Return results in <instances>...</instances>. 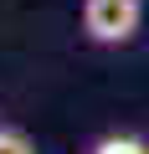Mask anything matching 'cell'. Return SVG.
Instances as JSON below:
<instances>
[{"mask_svg": "<svg viewBox=\"0 0 149 154\" xmlns=\"http://www.w3.org/2000/svg\"><path fill=\"white\" fill-rule=\"evenodd\" d=\"M139 0H88L82 5V31L98 46H118L139 31Z\"/></svg>", "mask_w": 149, "mask_h": 154, "instance_id": "obj_1", "label": "cell"}, {"mask_svg": "<svg viewBox=\"0 0 149 154\" xmlns=\"http://www.w3.org/2000/svg\"><path fill=\"white\" fill-rule=\"evenodd\" d=\"M88 154H149V144H144L139 134H103Z\"/></svg>", "mask_w": 149, "mask_h": 154, "instance_id": "obj_2", "label": "cell"}, {"mask_svg": "<svg viewBox=\"0 0 149 154\" xmlns=\"http://www.w3.org/2000/svg\"><path fill=\"white\" fill-rule=\"evenodd\" d=\"M0 154H36V144L21 128H0Z\"/></svg>", "mask_w": 149, "mask_h": 154, "instance_id": "obj_3", "label": "cell"}]
</instances>
